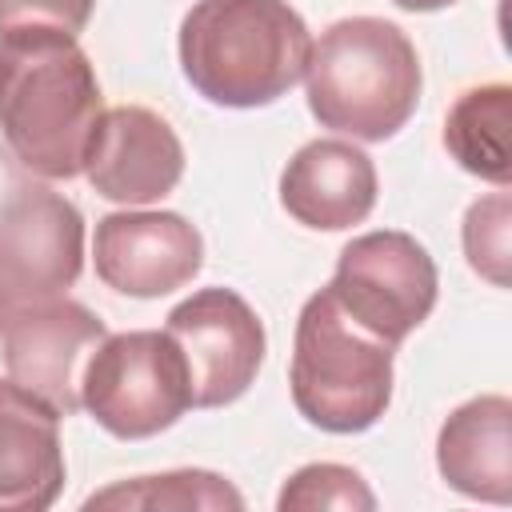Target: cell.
I'll return each mask as SVG.
<instances>
[{"label": "cell", "mask_w": 512, "mask_h": 512, "mask_svg": "<svg viewBox=\"0 0 512 512\" xmlns=\"http://www.w3.org/2000/svg\"><path fill=\"white\" fill-rule=\"evenodd\" d=\"M100 116V80L72 32H0V136L20 168L40 180L80 176Z\"/></svg>", "instance_id": "cell-1"}, {"label": "cell", "mask_w": 512, "mask_h": 512, "mask_svg": "<svg viewBox=\"0 0 512 512\" xmlns=\"http://www.w3.org/2000/svg\"><path fill=\"white\" fill-rule=\"evenodd\" d=\"M8 312H12V300H8V292H4V284H0V336H4V324H8Z\"/></svg>", "instance_id": "cell-21"}, {"label": "cell", "mask_w": 512, "mask_h": 512, "mask_svg": "<svg viewBox=\"0 0 512 512\" xmlns=\"http://www.w3.org/2000/svg\"><path fill=\"white\" fill-rule=\"evenodd\" d=\"M80 408L116 440H148L172 428L192 408L176 340L156 328L108 332L84 364Z\"/></svg>", "instance_id": "cell-5"}, {"label": "cell", "mask_w": 512, "mask_h": 512, "mask_svg": "<svg viewBox=\"0 0 512 512\" xmlns=\"http://www.w3.org/2000/svg\"><path fill=\"white\" fill-rule=\"evenodd\" d=\"M436 468L468 500H512V400L484 392L448 412L436 436Z\"/></svg>", "instance_id": "cell-14"}, {"label": "cell", "mask_w": 512, "mask_h": 512, "mask_svg": "<svg viewBox=\"0 0 512 512\" xmlns=\"http://www.w3.org/2000/svg\"><path fill=\"white\" fill-rule=\"evenodd\" d=\"M104 336V320L68 296L16 304L4 324L8 380L52 404L60 416H76L84 364Z\"/></svg>", "instance_id": "cell-9"}, {"label": "cell", "mask_w": 512, "mask_h": 512, "mask_svg": "<svg viewBox=\"0 0 512 512\" xmlns=\"http://www.w3.org/2000/svg\"><path fill=\"white\" fill-rule=\"evenodd\" d=\"M60 412L0 380V512H44L64 488Z\"/></svg>", "instance_id": "cell-13"}, {"label": "cell", "mask_w": 512, "mask_h": 512, "mask_svg": "<svg viewBox=\"0 0 512 512\" xmlns=\"http://www.w3.org/2000/svg\"><path fill=\"white\" fill-rule=\"evenodd\" d=\"M380 176L364 148L340 136H316L292 152L280 172L284 212L316 232H344L364 224L376 208Z\"/></svg>", "instance_id": "cell-12"}, {"label": "cell", "mask_w": 512, "mask_h": 512, "mask_svg": "<svg viewBox=\"0 0 512 512\" xmlns=\"http://www.w3.org/2000/svg\"><path fill=\"white\" fill-rule=\"evenodd\" d=\"M84 176L104 200L144 208L176 192L184 176V144L160 112L120 104L100 116L84 156Z\"/></svg>", "instance_id": "cell-11"}, {"label": "cell", "mask_w": 512, "mask_h": 512, "mask_svg": "<svg viewBox=\"0 0 512 512\" xmlns=\"http://www.w3.org/2000/svg\"><path fill=\"white\" fill-rule=\"evenodd\" d=\"M328 292L364 332L396 348L432 316L440 276L416 236L380 228L340 248Z\"/></svg>", "instance_id": "cell-6"}, {"label": "cell", "mask_w": 512, "mask_h": 512, "mask_svg": "<svg viewBox=\"0 0 512 512\" xmlns=\"http://www.w3.org/2000/svg\"><path fill=\"white\" fill-rule=\"evenodd\" d=\"M396 348L364 332L328 288L312 292L296 316L288 388L296 412L336 436L368 432L392 404Z\"/></svg>", "instance_id": "cell-4"}, {"label": "cell", "mask_w": 512, "mask_h": 512, "mask_svg": "<svg viewBox=\"0 0 512 512\" xmlns=\"http://www.w3.org/2000/svg\"><path fill=\"white\" fill-rule=\"evenodd\" d=\"M508 236H512V196L504 188L468 204L464 228H460L464 256H468L472 272L496 288H508V260H512Z\"/></svg>", "instance_id": "cell-18"}, {"label": "cell", "mask_w": 512, "mask_h": 512, "mask_svg": "<svg viewBox=\"0 0 512 512\" xmlns=\"http://www.w3.org/2000/svg\"><path fill=\"white\" fill-rule=\"evenodd\" d=\"M88 512L116 508V512H240L244 496L220 472L208 468H176L156 476L116 480L84 500Z\"/></svg>", "instance_id": "cell-16"}, {"label": "cell", "mask_w": 512, "mask_h": 512, "mask_svg": "<svg viewBox=\"0 0 512 512\" xmlns=\"http://www.w3.org/2000/svg\"><path fill=\"white\" fill-rule=\"evenodd\" d=\"M96 276L136 300H160L204 268V236L180 212L124 208L96 220L92 240Z\"/></svg>", "instance_id": "cell-10"}, {"label": "cell", "mask_w": 512, "mask_h": 512, "mask_svg": "<svg viewBox=\"0 0 512 512\" xmlns=\"http://www.w3.org/2000/svg\"><path fill=\"white\" fill-rule=\"evenodd\" d=\"M392 4L404 8V12H440V8H448L456 0H392Z\"/></svg>", "instance_id": "cell-20"}, {"label": "cell", "mask_w": 512, "mask_h": 512, "mask_svg": "<svg viewBox=\"0 0 512 512\" xmlns=\"http://www.w3.org/2000/svg\"><path fill=\"white\" fill-rule=\"evenodd\" d=\"M304 88L320 128L376 144L412 120L424 72L404 28L380 16H344L312 44Z\"/></svg>", "instance_id": "cell-3"}, {"label": "cell", "mask_w": 512, "mask_h": 512, "mask_svg": "<svg viewBox=\"0 0 512 512\" xmlns=\"http://www.w3.org/2000/svg\"><path fill=\"white\" fill-rule=\"evenodd\" d=\"M312 36L288 0H196L180 20L184 80L220 108L276 104L304 80Z\"/></svg>", "instance_id": "cell-2"}, {"label": "cell", "mask_w": 512, "mask_h": 512, "mask_svg": "<svg viewBox=\"0 0 512 512\" xmlns=\"http://www.w3.org/2000/svg\"><path fill=\"white\" fill-rule=\"evenodd\" d=\"M96 0H0V32L8 28H60L84 32Z\"/></svg>", "instance_id": "cell-19"}, {"label": "cell", "mask_w": 512, "mask_h": 512, "mask_svg": "<svg viewBox=\"0 0 512 512\" xmlns=\"http://www.w3.org/2000/svg\"><path fill=\"white\" fill-rule=\"evenodd\" d=\"M184 364L192 408H224L240 400L264 364L268 336L256 308L232 288H200L168 312L164 328Z\"/></svg>", "instance_id": "cell-7"}, {"label": "cell", "mask_w": 512, "mask_h": 512, "mask_svg": "<svg viewBox=\"0 0 512 512\" xmlns=\"http://www.w3.org/2000/svg\"><path fill=\"white\" fill-rule=\"evenodd\" d=\"M508 124H512V88L504 80L496 84H476L456 96L444 120V148L452 160L496 184L508 188L512 180V152H508Z\"/></svg>", "instance_id": "cell-15"}, {"label": "cell", "mask_w": 512, "mask_h": 512, "mask_svg": "<svg viewBox=\"0 0 512 512\" xmlns=\"http://www.w3.org/2000/svg\"><path fill=\"white\" fill-rule=\"evenodd\" d=\"M84 268V216L52 188H16L0 204V284L12 304L64 296Z\"/></svg>", "instance_id": "cell-8"}, {"label": "cell", "mask_w": 512, "mask_h": 512, "mask_svg": "<svg viewBox=\"0 0 512 512\" xmlns=\"http://www.w3.org/2000/svg\"><path fill=\"white\" fill-rule=\"evenodd\" d=\"M280 512H312V508H340V512H372L376 508V492L368 488V480L348 468V464H332V460H316L296 468L280 496H276Z\"/></svg>", "instance_id": "cell-17"}]
</instances>
